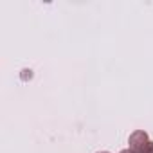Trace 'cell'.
Wrapping results in <instances>:
<instances>
[{
  "instance_id": "cell-2",
  "label": "cell",
  "mask_w": 153,
  "mask_h": 153,
  "mask_svg": "<svg viewBox=\"0 0 153 153\" xmlns=\"http://www.w3.org/2000/svg\"><path fill=\"white\" fill-rule=\"evenodd\" d=\"M137 153H153V140H149V142H146Z\"/></svg>"
},
{
  "instance_id": "cell-3",
  "label": "cell",
  "mask_w": 153,
  "mask_h": 153,
  "mask_svg": "<svg viewBox=\"0 0 153 153\" xmlns=\"http://www.w3.org/2000/svg\"><path fill=\"white\" fill-rule=\"evenodd\" d=\"M119 153H133V151H130V149H123V151H119Z\"/></svg>"
},
{
  "instance_id": "cell-4",
  "label": "cell",
  "mask_w": 153,
  "mask_h": 153,
  "mask_svg": "<svg viewBox=\"0 0 153 153\" xmlns=\"http://www.w3.org/2000/svg\"><path fill=\"white\" fill-rule=\"evenodd\" d=\"M97 153H110V151H97Z\"/></svg>"
},
{
  "instance_id": "cell-1",
  "label": "cell",
  "mask_w": 153,
  "mask_h": 153,
  "mask_svg": "<svg viewBox=\"0 0 153 153\" xmlns=\"http://www.w3.org/2000/svg\"><path fill=\"white\" fill-rule=\"evenodd\" d=\"M146 142H149V139H148V133L144 131V130H135L131 135H130V139H128V144H130V151H133V153H137Z\"/></svg>"
}]
</instances>
